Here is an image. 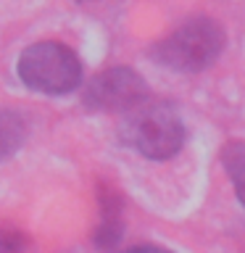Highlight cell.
Returning a JSON list of instances; mask_svg holds the SVG:
<instances>
[{
    "label": "cell",
    "instance_id": "6da1fadb",
    "mask_svg": "<svg viewBox=\"0 0 245 253\" xmlns=\"http://www.w3.org/2000/svg\"><path fill=\"white\" fill-rule=\"evenodd\" d=\"M224 29L208 16H195L179 24L171 35L150 47V58L171 71H195L208 69L224 50Z\"/></svg>",
    "mask_w": 245,
    "mask_h": 253
},
{
    "label": "cell",
    "instance_id": "7a4b0ae2",
    "mask_svg": "<svg viewBox=\"0 0 245 253\" xmlns=\"http://www.w3.org/2000/svg\"><path fill=\"white\" fill-rule=\"evenodd\" d=\"M122 137L129 148L150 161H166L177 156L185 142V124L179 111L166 100H145L126 114Z\"/></svg>",
    "mask_w": 245,
    "mask_h": 253
},
{
    "label": "cell",
    "instance_id": "3957f363",
    "mask_svg": "<svg viewBox=\"0 0 245 253\" xmlns=\"http://www.w3.org/2000/svg\"><path fill=\"white\" fill-rule=\"evenodd\" d=\"M16 71L29 90L45 95H63L82 84V63L77 53L53 40L35 42L21 50Z\"/></svg>",
    "mask_w": 245,
    "mask_h": 253
},
{
    "label": "cell",
    "instance_id": "277c9868",
    "mask_svg": "<svg viewBox=\"0 0 245 253\" xmlns=\"http://www.w3.org/2000/svg\"><path fill=\"white\" fill-rule=\"evenodd\" d=\"M148 100V84L134 69L114 66L95 74L84 84L82 103L90 111H106V114H129L140 103Z\"/></svg>",
    "mask_w": 245,
    "mask_h": 253
},
{
    "label": "cell",
    "instance_id": "5b68a950",
    "mask_svg": "<svg viewBox=\"0 0 245 253\" xmlns=\"http://www.w3.org/2000/svg\"><path fill=\"white\" fill-rule=\"evenodd\" d=\"M100 224L92 235V243L100 251H108L122 240L124 232V219H122V198L111 187H100Z\"/></svg>",
    "mask_w": 245,
    "mask_h": 253
},
{
    "label": "cell",
    "instance_id": "8992f818",
    "mask_svg": "<svg viewBox=\"0 0 245 253\" xmlns=\"http://www.w3.org/2000/svg\"><path fill=\"white\" fill-rule=\"evenodd\" d=\"M29 134V122L21 111L0 108V164L13 158L24 148Z\"/></svg>",
    "mask_w": 245,
    "mask_h": 253
},
{
    "label": "cell",
    "instance_id": "52a82bcc",
    "mask_svg": "<svg viewBox=\"0 0 245 253\" xmlns=\"http://www.w3.org/2000/svg\"><path fill=\"white\" fill-rule=\"evenodd\" d=\"M221 166L235 185V195L245 209V142L232 140L221 148Z\"/></svg>",
    "mask_w": 245,
    "mask_h": 253
},
{
    "label": "cell",
    "instance_id": "ba28073f",
    "mask_svg": "<svg viewBox=\"0 0 245 253\" xmlns=\"http://www.w3.org/2000/svg\"><path fill=\"white\" fill-rule=\"evenodd\" d=\"M0 253H29L27 235L11 227H0Z\"/></svg>",
    "mask_w": 245,
    "mask_h": 253
},
{
    "label": "cell",
    "instance_id": "9c48e42d",
    "mask_svg": "<svg viewBox=\"0 0 245 253\" xmlns=\"http://www.w3.org/2000/svg\"><path fill=\"white\" fill-rule=\"evenodd\" d=\"M124 253H171V251H163V248H153V245H140V248H129Z\"/></svg>",
    "mask_w": 245,
    "mask_h": 253
}]
</instances>
